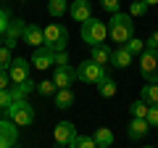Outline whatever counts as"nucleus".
<instances>
[{"instance_id": "nucleus-1", "label": "nucleus", "mask_w": 158, "mask_h": 148, "mask_svg": "<svg viewBox=\"0 0 158 148\" xmlns=\"http://www.w3.org/2000/svg\"><path fill=\"white\" fill-rule=\"evenodd\" d=\"M108 34L116 45H127V42L135 37V21H132L129 13H113L111 24H108Z\"/></svg>"}, {"instance_id": "nucleus-2", "label": "nucleus", "mask_w": 158, "mask_h": 148, "mask_svg": "<svg viewBox=\"0 0 158 148\" xmlns=\"http://www.w3.org/2000/svg\"><path fill=\"white\" fill-rule=\"evenodd\" d=\"M79 34H82V40H85L90 48L103 45V42H106V37H108V24L92 16L90 21H85V24H82V32H79Z\"/></svg>"}, {"instance_id": "nucleus-3", "label": "nucleus", "mask_w": 158, "mask_h": 148, "mask_svg": "<svg viewBox=\"0 0 158 148\" xmlns=\"http://www.w3.org/2000/svg\"><path fill=\"white\" fill-rule=\"evenodd\" d=\"M42 32H45V45L42 48H48L53 53H63L69 48V29L66 27H61V24H48Z\"/></svg>"}, {"instance_id": "nucleus-4", "label": "nucleus", "mask_w": 158, "mask_h": 148, "mask_svg": "<svg viewBox=\"0 0 158 148\" xmlns=\"http://www.w3.org/2000/svg\"><path fill=\"white\" fill-rule=\"evenodd\" d=\"M6 116L13 122L16 127H29L34 122V106L27 101V98H21V101H13L11 106H8Z\"/></svg>"}, {"instance_id": "nucleus-5", "label": "nucleus", "mask_w": 158, "mask_h": 148, "mask_svg": "<svg viewBox=\"0 0 158 148\" xmlns=\"http://www.w3.org/2000/svg\"><path fill=\"white\" fill-rule=\"evenodd\" d=\"M77 77L82 82H87V85H98L103 77H108V72H106V66H100V63H95L92 58H87V61H82L77 66Z\"/></svg>"}, {"instance_id": "nucleus-6", "label": "nucleus", "mask_w": 158, "mask_h": 148, "mask_svg": "<svg viewBox=\"0 0 158 148\" xmlns=\"http://www.w3.org/2000/svg\"><path fill=\"white\" fill-rule=\"evenodd\" d=\"M140 72L150 85H158V50L145 48V53L140 56Z\"/></svg>"}, {"instance_id": "nucleus-7", "label": "nucleus", "mask_w": 158, "mask_h": 148, "mask_svg": "<svg viewBox=\"0 0 158 148\" xmlns=\"http://www.w3.org/2000/svg\"><path fill=\"white\" fill-rule=\"evenodd\" d=\"M77 127L71 124V122H58L56 127H53V140H56L58 148H69L74 140H77Z\"/></svg>"}, {"instance_id": "nucleus-8", "label": "nucleus", "mask_w": 158, "mask_h": 148, "mask_svg": "<svg viewBox=\"0 0 158 148\" xmlns=\"http://www.w3.org/2000/svg\"><path fill=\"white\" fill-rule=\"evenodd\" d=\"M77 69L69 63V66H56L53 69V82H56L58 90H71V85L77 82Z\"/></svg>"}, {"instance_id": "nucleus-9", "label": "nucleus", "mask_w": 158, "mask_h": 148, "mask_svg": "<svg viewBox=\"0 0 158 148\" xmlns=\"http://www.w3.org/2000/svg\"><path fill=\"white\" fill-rule=\"evenodd\" d=\"M32 66L34 69H42V72H48V69H56V53L48 50V48H37V50L32 53Z\"/></svg>"}, {"instance_id": "nucleus-10", "label": "nucleus", "mask_w": 158, "mask_h": 148, "mask_svg": "<svg viewBox=\"0 0 158 148\" xmlns=\"http://www.w3.org/2000/svg\"><path fill=\"white\" fill-rule=\"evenodd\" d=\"M24 29H27V24H24L21 19H11L8 32H6V48H8V50H13V48L19 45V40L24 37Z\"/></svg>"}, {"instance_id": "nucleus-11", "label": "nucleus", "mask_w": 158, "mask_h": 148, "mask_svg": "<svg viewBox=\"0 0 158 148\" xmlns=\"http://www.w3.org/2000/svg\"><path fill=\"white\" fill-rule=\"evenodd\" d=\"M29 63H32V61H27V58H13L11 69H8L13 85H19V82H27V80H29Z\"/></svg>"}, {"instance_id": "nucleus-12", "label": "nucleus", "mask_w": 158, "mask_h": 148, "mask_svg": "<svg viewBox=\"0 0 158 148\" xmlns=\"http://www.w3.org/2000/svg\"><path fill=\"white\" fill-rule=\"evenodd\" d=\"M69 16L74 19V21L85 24L92 19V11H90V3H85V0H71V6H69Z\"/></svg>"}, {"instance_id": "nucleus-13", "label": "nucleus", "mask_w": 158, "mask_h": 148, "mask_svg": "<svg viewBox=\"0 0 158 148\" xmlns=\"http://www.w3.org/2000/svg\"><path fill=\"white\" fill-rule=\"evenodd\" d=\"M21 40L37 50V48L45 45V32H42V27H37V24H27V29H24V37H21Z\"/></svg>"}, {"instance_id": "nucleus-14", "label": "nucleus", "mask_w": 158, "mask_h": 148, "mask_svg": "<svg viewBox=\"0 0 158 148\" xmlns=\"http://www.w3.org/2000/svg\"><path fill=\"white\" fill-rule=\"evenodd\" d=\"M150 132V124H148V119H132L129 127H127V135L132 137V140H142V137Z\"/></svg>"}, {"instance_id": "nucleus-15", "label": "nucleus", "mask_w": 158, "mask_h": 148, "mask_svg": "<svg viewBox=\"0 0 158 148\" xmlns=\"http://www.w3.org/2000/svg\"><path fill=\"white\" fill-rule=\"evenodd\" d=\"M129 63H132V53L127 50L124 45L113 48V53H111V66H116V69H127Z\"/></svg>"}, {"instance_id": "nucleus-16", "label": "nucleus", "mask_w": 158, "mask_h": 148, "mask_svg": "<svg viewBox=\"0 0 158 148\" xmlns=\"http://www.w3.org/2000/svg\"><path fill=\"white\" fill-rule=\"evenodd\" d=\"M111 48L103 42V45H95V48H90V58L95 63H100V66H106V63H111Z\"/></svg>"}, {"instance_id": "nucleus-17", "label": "nucleus", "mask_w": 158, "mask_h": 148, "mask_svg": "<svg viewBox=\"0 0 158 148\" xmlns=\"http://www.w3.org/2000/svg\"><path fill=\"white\" fill-rule=\"evenodd\" d=\"M34 90H37V82H32V80L19 82V85H11V95H13V101H21V98H27L29 93H34Z\"/></svg>"}, {"instance_id": "nucleus-18", "label": "nucleus", "mask_w": 158, "mask_h": 148, "mask_svg": "<svg viewBox=\"0 0 158 148\" xmlns=\"http://www.w3.org/2000/svg\"><path fill=\"white\" fill-rule=\"evenodd\" d=\"M0 137H8L11 143H16V137H19V127L13 124L11 119H0Z\"/></svg>"}, {"instance_id": "nucleus-19", "label": "nucleus", "mask_w": 158, "mask_h": 148, "mask_svg": "<svg viewBox=\"0 0 158 148\" xmlns=\"http://www.w3.org/2000/svg\"><path fill=\"white\" fill-rule=\"evenodd\" d=\"M140 98L148 103V106H158V85H142V90H140Z\"/></svg>"}, {"instance_id": "nucleus-20", "label": "nucleus", "mask_w": 158, "mask_h": 148, "mask_svg": "<svg viewBox=\"0 0 158 148\" xmlns=\"http://www.w3.org/2000/svg\"><path fill=\"white\" fill-rule=\"evenodd\" d=\"M92 137H95L98 148H111V143H113V132L108 130V127H98Z\"/></svg>"}, {"instance_id": "nucleus-21", "label": "nucleus", "mask_w": 158, "mask_h": 148, "mask_svg": "<svg viewBox=\"0 0 158 148\" xmlns=\"http://www.w3.org/2000/svg\"><path fill=\"white\" fill-rule=\"evenodd\" d=\"M69 11V0H48V13L53 19H61Z\"/></svg>"}, {"instance_id": "nucleus-22", "label": "nucleus", "mask_w": 158, "mask_h": 148, "mask_svg": "<svg viewBox=\"0 0 158 148\" xmlns=\"http://www.w3.org/2000/svg\"><path fill=\"white\" fill-rule=\"evenodd\" d=\"M116 90H118V87H116V82H113L111 77H103V80L98 82V93H100L103 98H113Z\"/></svg>"}, {"instance_id": "nucleus-23", "label": "nucleus", "mask_w": 158, "mask_h": 148, "mask_svg": "<svg viewBox=\"0 0 158 148\" xmlns=\"http://www.w3.org/2000/svg\"><path fill=\"white\" fill-rule=\"evenodd\" d=\"M53 98H56V108H71L74 106V93L71 90H58Z\"/></svg>"}, {"instance_id": "nucleus-24", "label": "nucleus", "mask_w": 158, "mask_h": 148, "mask_svg": "<svg viewBox=\"0 0 158 148\" xmlns=\"http://www.w3.org/2000/svg\"><path fill=\"white\" fill-rule=\"evenodd\" d=\"M148 111H150V106H148V103L142 101V98H140V101H135V103L129 106L132 119H148Z\"/></svg>"}, {"instance_id": "nucleus-25", "label": "nucleus", "mask_w": 158, "mask_h": 148, "mask_svg": "<svg viewBox=\"0 0 158 148\" xmlns=\"http://www.w3.org/2000/svg\"><path fill=\"white\" fill-rule=\"evenodd\" d=\"M37 93L48 98V95H56L58 87H56V82H53V80H42V82H37Z\"/></svg>"}, {"instance_id": "nucleus-26", "label": "nucleus", "mask_w": 158, "mask_h": 148, "mask_svg": "<svg viewBox=\"0 0 158 148\" xmlns=\"http://www.w3.org/2000/svg\"><path fill=\"white\" fill-rule=\"evenodd\" d=\"M124 48H127V50L132 53V56H142V53H145V48H148V45H145V40H137V37H132V40L127 42Z\"/></svg>"}, {"instance_id": "nucleus-27", "label": "nucleus", "mask_w": 158, "mask_h": 148, "mask_svg": "<svg viewBox=\"0 0 158 148\" xmlns=\"http://www.w3.org/2000/svg\"><path fill=\"white\" fill-rule=\"evenodd\" d=\"M69 148H98V143H95V137H90V135H79Z\"/></svg>"}, {"instance_id": "nucleus-28", "label": "nucleus", "mask_w": 158, "mask_h": 148, "mask_svg": "<svg viewBox=\"0 0 158 148\" xmlns=\"http://www.w3.org/2000/svg\"><path fill=\"white\" fill-rule=\"evenodd\" d=\"M11 63H13L11 50H8L6 45H0V72H8V69H11Z\"/></svg>"}, {"instance_id": "nucleus-29", "label": "nucleus", "mask_w": 158, "mask_h": 148, "mask_svg": "<svg viewBox=\"0 0 158 148\" xmlns=\"http://www.w3.org/2000/svg\"><path fill=\"white\" fill-rule=\"evenodd\" d=\"M145 13H148V6L142 3V0H135V3L129 6V16L132 19H140V16H145Z\"/></svg>"}, {"instance_id": "nucleus-30", "label": "nucleus", "mask_w": 158, "mask_h": 148, "mask_svg": "<svg viewBox=\"0 0 158 148\" xmlns=\"http://www.w3.org/2000/svg\"><path fill=\"white\" fill-rule=\"evenodd\" d=\"M8 24H11V13H8L6 8H0V34L8 32Z\"/></svg>"}, {"instance_id": "nucleus-31", "label": "nucleus", "mask_w": 158, "mask_h": 148, "mask_svg": "<svg viewBox=\"0 0 158 148\" xmlns=\"http://www.w3.org/2000/svg\"><path fill=\"white\" fill-rule=\"evenodd\" d=\"M13 103V95H11V90H0V108L3 111H8V106Z\"/></svg>"}, {"instance_id": "nucleus-32", "label": "nucleus", "mask_w": 158, "mask_h": 148, "mask_svg": "<svg viewBox=\"0 0 158 148\" xmlns=\"http://www.w3.org/2000/svg\"><path fill=\"white\" fill-rule=\"evenodd\" d=\"M100 6H103V11H108L111 16L118 13V0H100Z\"/></svg>"}, {"instance_id": "nucleus-33", "label": "nucleus", "mask_w": 158, "mask_h": 148, "mask_svg": "<svg viewBox=\"0 0 158 148\" xmlns=\"http://www.w3.org/2000/svg\"><path fill=\"white\" fill-rule=\"evenodd\" d=\"M11 74L8 72H0V90H11Z\"/></svg>"}, {"instance_id": "nucleus-34", "label": "nucleus", "mask_w": 158, "mask_h": 148, "mask_svg": "<svg viewBox=\"0 0 158 148\" xmlns=\"http://www.w3.org/2000/svg\"><path fill=\"white\" fill-rule=\"evenodd\" d=\"M148 124L158 127V106H150V111H148Z\"/></svg>"}, {"instance_id": "nucleus-35", "label": "nucleus", "mask_w": 158, "mask_h": 148, "mask_svg": "<svg viewBox=\"0 0 158 148\" xmlns=\"http://www.w3.org/2000/svg\"><path fill=\"white\" fill-rule=\"evenodd\" d=\"M145 45L150 48V50H158V29L150 34V37H148V40H145Z\"/></svg>"}, {"instance_id": "nucleus-36", "label": "nucleus", "mask_w": 158, "mask_h": 148, "mask_svg": "<svg viewBox=\"0 0 158 148\" xmlns=\"http://www.w3.org/2000/svg\"><path fill=\"white\" fill-rule=\"evenodd\" d=\"M56 66H69V53H56Z\"/></svg>"}, {"instance_id": "nucleus-37", "label": "nucleus", "mask_w": 158, "mask_h": 148, "mask_svg": "<svg viewBox=\"0 0 158 148\" xmlns=\"http://www.w3.org/2000/svg\"><path fill=\"white\" fill-rule=\"evenodd\" d=\"M0 148H13V143L8 137H0Z\"/></svg>"}, {"instance_id": "nucleus-38", "label": "nucleus", "mask_w": 158, "mask_h": 148, "mask_svg": "<svg viewBox=\"0 0 158 148\" xmlns=\"http://www.w3.org/2000/svg\"><path fill=\"white\" fill-rule=\"evenodd\" d=\"M145 6H158V0H142Z\"/></svg>"}, {"instance_id": "nucleus-39", "label": "nucleus", "mask_w": 158, "mask_h": 148, "mask_svg": "<svg viewBox=\"0 0 158 148\" xmlns=\"http://www.w3.org/2000/svg\"><path fill=\"white\" fill-rule=\"evenodd\" d=\"M19 3H27V0H19Z\"/></svg>"}, {"instance_id": "nucleus-40", "label": "nucleus", "mask_w": 158, "mask_h": 148, "mask_svg": "<svg viewBox=\"0 0 158 148\" xmlns=\"http://www.w3.org/2000/svg\"><path fill=\"white\" fill-rule=\"evenodd\" d=\"M145 148H153V146H145Z\"/></svg>"}, {"instance_id": "nucleus-41", "label": "nucleus", "mask_w": 158, "mask_h": 148, "mask_svg": "<svg viewBox=\"0 0 158 148\" xmlns=\"http://www.w3.org/2000/svg\"><path fill=\"white\" fill-rule=\"evenodd\" d=\"M85 3H90V0H85Z\"/></svg>"}, {"instance_id": "nucleus-42", "label": "nucleus", "mask_w": 158, "mask_h": 148, "mask_svg": "<svg viewBox=\"0 0 158 148\" xmlns=\"http://www.w3.org/2000/svg\"><path fill=\"white\" fill-rule=\"evenodd\" d=\"M13 148H16V146H13Z\"/></svg>"}]
</instances>
